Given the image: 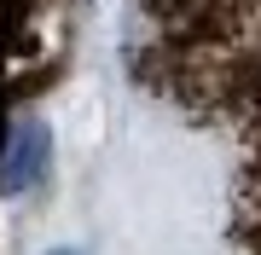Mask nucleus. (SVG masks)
Here are the masks:
<instances>
[{
  "instance_id": "nucleus-2",
  "label": "nucleus",
  "mask_w": 261,
  "mask_h": 255,
  "mask_svg": "<svg viewBox=\"0 0 261 255\" xmlns=\"http://www.w3.org/2000/svg\"><path fill=\"white\" fill-rule=\"evenodd\" d=\"M53 255H82V249H53Z\"/></svg>"
},
{
  "instance_id": "nucleus-1",
  "label": "nucleus",
  "mask_w": 261,
  "mask_h": 255,
  "mask_svg": "<svg viewBox=\"0 0 261 255\" xmlns=\"http://www.w3.org/2000/svg\"><path fill=\"white\" fill-rule=\"evenodd\" d=\"M47 162H53V133L41 128V122H18L12 139H6V151H0V191L18 197V191L41 186Z\"/></svg>"
}]
</instances>
